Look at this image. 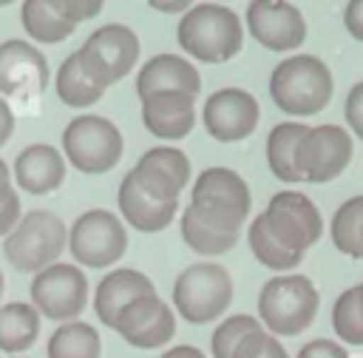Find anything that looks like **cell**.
<instances>
[{
	"label": "cell",
	"mask_w": 363,
	"mask_h": 358,
	"mask_svg": "<svg viewBox=\"0 0 363 358\" xmlns=\"http://www.w3.org/2000/svg\"><path fill=\"white\" fill-rule=\"evenodd\" d=\"M269 97L284 114L312 116L332 99V74L315 54H295L275 65Z\"/></svg>",
	"instance_id": "obj_1"
},
{
	"label": "cell",
	"mask_w": 363,
	"mask_h": 358,
	"mask_svg": "<svg viewBox=\"0 0 363 358\" xmlns=\"http://www.w3.org/2000/svg\"><path fill=\"white\" fill-rule=\"evenodd\" d=\"M241 43L244 28L238 14L218 3H199L187 9L179 23V45L204 63H224L235 57Z\"/></svg>",
	"instance_id": "obj_2"
},
{
	"label": "cell",
	"mask_w": 363,
	"mask_h": 358,
	"mask_svg": "<svg viewBox=\"0 0 363 358\" xmlns=\"http://www.w3.org/2000/svg\"><path fill=\"white\" fill-rule=\"evenodd\" d=\"M65 244H68V230L62 219L51 210H31L6 236L3 253L14 270L43 273L45 267L57 264V256L65 250Z\"/></svg>",
	"instance_id": "obj_3"
},
{
	"label": "cell",
	"mask_w": 363,
	"mask_h": 358,
	"mask_svg": "<svg viewBox=\"0 0 363 358\" xmlns=\"http://www.w3.org/2000/svg\"><path fill=\"white\" fill-rule=\"evenodd\" d=\"M199 219L218 230H238L250 213V188L230 168H207L193 185V202Z\"/></svg>",
	"instance_id": "obj_4"
},
{
	"label": "cell",
	"mask_w": 363,
	"mask_h": 358,
	"mask_svg": "<svg viewBox=\"0 0 363 358\" xmlns=\"http://www.w3.org/2000/svg\"><path fill=\"white\" fill-rule=\"evenodd\" d=\"M318 290L306 276H275L258 295L261 321L278 335L303 332L318 313Z\"/></svg>",
	"instance_id": "obj_5"
},
{
	"label": "cell",
	"mask_w": 363,
	"mask_h": 358,
	"mask_svg": "<svg viewBox=\"0 0 363 358\" xmlns=\"http://www.w3.org/2000/svg\"><path fill=\"white\" fill-rule=\"evenodd\" d=\"M233 301V278L221 264H190L173 284V304L190 324L221 318Z\"/></svg>",
	"instance_id": "obj_6"
},
{
	"label": "cell",
	"mask_w": 363,
	"mask_h": 358,
	"mask_svg": "<svg viewBox=\"0 0 363 358\" xmlns=\"http://www.w3.org/2000/svg\"><path fill=\"white\" fill-rule=\"evenodd\" d=\"M62 151L77 170L105 173L122 156V134L111 119L85 114L71 119L62 131Z\"/></svg>",
	"instance_id": "obj_7"
},
{
	"label": "cell",
	"mask_w": 363,
	"mask_h": 358,
	"mask_svg": "<svg viewBox=\"0 0 363 358\" xmlns=\"http://www.w3.org/2000/svg\"><path fill=\"white\" fill-rule=\"evenodd\" d=\"M82 68L88 71V77L99 85L108 88L116 80H122L139 57V37L133 28L122 26V23H108L102 28H96L82 48L77 51Z\"/></svg>",
	"instance_id": "obj_8"
},
{
	"label": "cell",
	"mask_w": 363,
	"mask_h": 358,
	"mask_svg": "<svg viewBox=\"0 0 363 358\" xmlns=\"http://www.w3.org/2000/svg\"><path fill=\"white\" fill-rule=\"evenodd\" d=\"M68 247L71 256L85 264V267H108L113 264L125 247H128V233L122 222L111 210H88L82 213L71 230H68Z\"/></svg>",
	"instance_id": "obj_9"
},
{
	"label": "cell",
	"mask_w": 363,
	"mask_h": 358,
	"mask_svg": "<svg viewBox=\"0 0 363 358\" xmlns=\"http://www.w3.org/2000/svg\"><path fill=\"white\" fill-rule=\"evenodd\" d=\"M31 301L37 313L51 321H71L85 310L88 301V278L74 264H51L31 281Z\"/></svg>",
	"instance_id": "obj_10"
},
{
	"label": "cell",
	"mask_w": 363,
	"mask_h": 358,
	"mask_svg": "<svg viewBox=\"0 0 363 358\" xmlns=\"http://www.w3.org/2000/svg\"><path fill=\"white\" fill-rule=\"evenodd\" d=\"M267 227L272 230L275 239H281L286 247L303 253L312 247L320 233H323V219L315 202L298 190H281L269 199L267 210L261 213Z\"/></svg>",
	"instance_id": "obj_11"
},
{
	"label": "cell",
	"mask_w": 363,
	"mask_h": 358,
	"mask_svg": "<svg viewBox=\"0 0 363 358\" xmlns=\"http://www.w3.org/2000/svg\"><path fill=\"white\" fill-rule=\"evenodd\" d=\"M352 159V139L340 125L309 128L298 145V173L303 182H329L346 170Z\"/></svg>",
	"instance_id": "obj_12"
},
{
	"label": "cell",
	"mask_w": 363,
	"mask_h": 358,
	"mask_svg": "<svg viewBox=\"0 0 363 358\" xmlns=\"http://www.w3.org/2000/svg\"><path fill=\"white\" fill-rule=\"evenodd\" d=\"M258 125V102L244 88H221L204 102V128L218 142H238Z\"/></svg>",
	"instance_id": "obj_13"
},
{
	"label": "cell",
	"mask_w": 363,
	"mask_h": 358,
	"mask_svg": "<svg viewBox=\"0 0 363 358\" xmlns=\"http://www.w3.org/2000/svg\"><path fill=\"white\" fill-rule=\"evenodd\" d=\"M113 330L130 344V347H142V349H153V347H162L173 338L176 332V318H173V310L153 293V295H142L136 301H130Z\"/></svg>",
	"instance_id": "obj_14"
},
{
	"label": "cell",
	"mask_w": 363,
	"mask_h": 358,
	"mask_svg": "<svg viewBox=\"0 0 363 358\" xmlns=\"http://www.w3.org/2000/svg\"><path fill=\"white\" fill-rule=\"evenodd\" d=\"M247 26H250V34L269 51L298 48L306 37L303 14L292 3L255 0L247 6Z\"/></svg>",
	"instance_id": "obj_15"
},
{
	"label": "cell",
	"mask_w": 363,
	"mask_h": 358,
	"mask_svg": "<svg viewBox=\"0 0 363 358\" xmlns=\"http://www.w3.org/2000/svg\"><path fill=\"white\" fill-rule=\"evenodd\" d=\"M48 85V63L26 40L0 43V91L11 97H37Z\"/></svg>",
	"instance_id": "obj_16"
},
{
	"label": "cell",
	"mask_w": 363,
	"mask_h": 358,
	"mask_svg": "<svg viewBox=\"0 0 363 358\" xmlns=\"http://www.w3.org/2000/svg\"><path fill=\"white\" fill-rule=\"evenodd\" d=\"M201 91V77L199 71L182 60L179 54H156L150 57L139 77H136V94L142 99L153 97V94H184V97H193Z\"/></svg>",
	"instance_id": "obj_17"
},
{
	"label": "cell",
	"mask_w": 363,
	"mask_h": 358,
	"mask_svg": "<svg viewBox=\"0 0 363 358\" xmlns=\"http://www.w3.org/2000/svg\"><path fill=\"white\" fill-rule=\"evenodd\" d=\"M14 179L28 193H37V196L51 193L65 179V159L54 145H45V142L28 145L14 159Z\"/></svg>",
	"instance_id": "obj_18"
},
{
	"label": "cell",
	"mask_w": 363,
	"mask_h": 358,
	"mask_svg": "<svg viewBox=\"0 0 363 358\" xmlns=\"http://www.w3.org/2000/svg\"><path fill=\"white\" fill-rule=\"evenodd\" d=\"M142 295H153V281L145 273H139V270L122 267V270L108 273L99 281L96 295H94V310H96V315H99L102 324L113 327L116 318H119V313L130 301H136Z\"/></svg>",
	"instance_id": "obj_19"
},
{
	"label": "cell",
	"mask_w": 363,
	"mask_h": 358,
	"mask_svg": "<svg viewBox=\"0 0 363 358\" xmlns=\"http://www.w3.org/2000/svg\"><path fill=\"white\" fill-rule=\"evenodd\" d=\"M142 122L159 139H182L196 122L193 97L184 94H153L142 99Z\"/></svg>",
	"instance_id": "obj_20"
},
{
	"label": "cell",
	"mask_w": 363,
	"mask_h": 358,
	"mask_svg": "<svg viewBox=\"0 0 363 358\" xmlns=\"http://www.w3.org/2000/svg\"><path fill=\"white\" fill-rule=\"evenodd\" d=\"M179 202H162L156 196H150L147 190H142V185L128 173L119 185V210L125 216V222L142 233H156L162 227H167L176 216Z\"/></svg>",
	"instance_id": "obj_21"
},
{
	"label": "cell",
	"mask_w": 363,
	"mask_h": 358,
	"mask_svg": "<svg viewBox=\"0 0 363 358\" xmlns=\"http://www.w3.org/2000/svg\"><path fill=\"white\" fill-rule=\"evenodd\" d=\"M306 131H309V125H303V122H281L269 131V136H267V165L281 182H303L301 173H298L295 156H298V145H301Z\"/></svg>",
	"instance_id": "obj_22"
},
{
	"label": "cell",
	"mask_w": 363,
	"mask_h": 358,
	"mask_svg": "<svg viewBox=\"0 0 363 358\" xmlns=\"http://www.w3.org/2000/svg\"><path fill=\"white\" fill-rule=\"evenodd\" d=\"M40 332V313L34 304L11 301L0 307V349L3 352H23L37 341Z\"/></svg>",
	"instance_id": "obj_23"
},
{
	"label": "cell",
	"mask_w": 363,
	"mask_h": 358,
	"mask_svg": "<svg viewBox=\"0 0 363 358\" xmlns=\"http://www.w3.org/2000/svg\"><path fill=\"white\" fill-rule=\"evenodd\" d=\"M102 91L105 88H99L88 77V71L82 68L77 51L62 60V65L57 71V94H60V99L65 105H71V108H88V105H94L102 97Z\"/></svg>",
	"instance_id": "obj_24"
},
{
	"label": "cell",
	"mask_w": 363,
	"mask_h": 358,
	"mask_svg": "<svg viewBox=\"0 0 363 358\" xmlns=\"http://www.w3.org/2000/svg\"><path fill=\"white\" fill-rule=\"evenodd\" d=\"M48 358H99V332L85 321H68L48 338Z\"/></svg>",
	"instance_id": "obj_25"
},
{
	"label": "cell",
	"mask_w": 363,
	"mask_h": 358,
	"mask_svg": "<svg viewBox=\"0 0 363 358\" xmlns=\"http://www.w3.org/2000/svg\"><path fill=\"white\" fill-rule=\"evenodd\" d=\"M20 17H23L26 31H28L34 40H40V43H60V40H65V37L77 28L74 23H68V20L54 9L51 0H28V3H23Z\"/></svg>",
	"instance_id": "obj_26"
},
{
	"label": "cell",
	"mask_w": 363,
	"mask_h": 358,
	"mask_svg": "<svg viewBox=\"0 0 363 358\" xmlns=\"http://www.w3.org/2000/svg\"><path fill=\"white\" fill-rule=\"evenodd\" d=\"M182 239L196 253L221 256V253H227L238 242V230H218V227L207 224L204 219H199L193 207H187L182 213Z\"/></svg>",
	"instance_id": "obj_27"
},
{
	"label": "cell",
	"mask_w": 363,
	"mask_h": 358,
	"mask_svg": "<svg viewBox=\"0 0 363 358\" xmlns=\"http://www.w3.org/2000/svg\"><path fill=\"white\" fill-rule=\"evenodd\" d=\"M250 250L269 270H292L303 259V253H298V250L286 247L281 239H275L272 230L267 227V222L261 216L252 219V224H250Z\"/></svg>",
	"instance_id": "obj_28"
},
{
	"label": "cell",
	"mask_w": 363,
	"mask_h": 358,
	"mask_svg": "<svg viewBox=\"0 0 363 358\" xmlns=\"http://www.w3.org/2000/svg\"><path fill=\"white\" fill-rule=\"evenodd\" d=\"M332 242L340 253L352 259H363V196H352L332 216Z\"/></svg>",
	"instance_id": "obj_29"
},
{
	"label": "cell",
	"mask_w": 363,
	"mask_h": 358,
	"mask_svg": "<svg viewBox=\"0 0 363 358\" xmlns=\"http://www.w3.org/2000/svg\"><path fill=\"white\" fill-rule=\"evenodd\" d=\"M332 327L346 344H363V284L349 287L332 307Z\"/></svg>",
	"instance_id": "obj_30"
},
{
	"label": "cell",
	"mask_w": 363,
	"mask_h": 358,
	"mask_svg": "<svg viewBox=\"0 0 363 358\" xmlns=\"http://www.w3.org/2000/svg\"><path fill=\"white\" fill-rule=\"evenodd\" d=\"M255 330H261V324L252 315H230L213 332V355L216 358H233L235 349H238V344L250 332H255Z\"/></svg>",
	"instance_id": "obj_31"
},
{
	"label": "cell",
	"mask_w": 363,
	"mask_h": 358,
	"mask_svg": "<svg viewBox=\"0 0 363 358\" xmlns=\"http://www.w3.org/2000/svg\"><path fill=\"white\" fill-rule=\"evenodd\" d=\"M130 176L142 185V190H147L150 196H156V199H162V202H179V193H182V188L164 173V170H159L153 162H147L145 156L136 162V168L130 170Z\"/></svg>",
	"instance_id": "obj_32"
},
{
	"label": "cell",
	"mask_w": 363,
	"mask_h": 358,
	"mask_svg": "<svg viewBox=\"0 0 363 358\" xmlns=\"http://www.w3.org/2000/svg\"><path fill=\"white\" fill-rule=\"evenodd\" d=\"M145 159L153 162L159 170H164L179 188L187 185V179H190V162H187V156H184L179 148H173V145H159V148H150V151L145 153Z\"/></svg>",
	"instance_id": "obj_33"
},
{
	"label": "cell",
	"mask_w": 363,
	"mask_h": 358,
	"mask_svg": "<svg viewBox=\"0 0 363 358\" xmlns=\"http://www.w3.org/2000/svg\"><path fill=\"white\" fill-rule=\"evenodd\" d=\"M20 222V196L11 188L9 179V165L0 159V236L11 233Z\"/></svg>",
	"instance_id": "obj_34"
},
{
	"label": "cell",
	"mask_w": 363,
	"mask_h": 358,
	"mask_svg": "<svg viewBox=\"0 0 363 358\" xmlns=\"http://www.w3.org/2000/svg\"><path fill=\"white\" fill-rule=\"evenodd\" d=\"M233 358H289V355H286V349H284L269 332L255 330V332H250V335L238 344V349H235Z\"/></svg>",
	"instance_id": "obj_35"
},
{
	"label": "cell",
	"mask_w": 363,
	"mask_h": 358,
	"mask_svg": "<svg viewBox=\"0 0 363 358\" xmlns=\"http://www.w3.org/2000/svg\"><path fill=\"white\" fill-rule=\"evenodd\" d=\"M51 3L74 26L82 23V20H91V17H96L102 11V3H96V0H51Z\"/></svg>",
	"instance_id": "obj_36"
},
{
	"label": "cell",
	"mask_w": 363,
	"mask_h": 358,
	"mask_svg": "<svg viewBox=\"0 0 363 358\" xmlns=\"http://www.w3.org/2000/svg\"><path fill=\"white\" fill-rule=\"evenodd\" d=\"M346 119H349L352 131L363 139V80L357 85H352V91L346 97Z\"/></svg>",
	"instance_id": "obj_37"
},
{
	"label": "cell",
	"mask_w": 363,
	"mask_h": 358,
	"mask_svg": "<svg viewBox=\"0 0 363 358\" xmlns=\"http://www.w3.org/2000/svg\"><path fill=\"white\" fill-rule=\"evenodd\" d=\"M298 358H349V355L340 344H335L329 338H315L298 352Z\"/></svg>",
	"instance_id": "obj_38"
},
{
	"label": "cell",
	"mask_w": 363,
	"mask_h": 358,
	"mask_svg": "<svg viewBox=\"0 0 363 358\" xmlns=\"http://www.w3.org/2000/svg\"><path fill=\"white\" fill-rule=\"evenodd\" d=\"M343 23H346V28H349L352 37L363 40V0H352V3L346 6Z\"/></svg>",
	"instance_id": "obj_39"
},
{
	"label": "cell",
	"mask_w": 363,
	"mask_h": 358,
	"mask_svg": "<svg viewBox=\"0 0 363 358\" xmlns=\"http://www.w3.org/2000/svg\"><path fill=\"white\" fill-rule=\"evenodd\" d=\"M11 131H14V114H11L9 102L0 97V145H6V139L11 136Z\"/></svg>",
	"instance_id": "obj_40"
},
{
	"label": "cell",
	"mask_w": 363,
	"mask_h": 358,
	"mask_svg": "<svg viewBox=\"0 0 363 358\" xmlns=\"http://www.w3.org/2000/svg\"><path fill=\"white\" fill-rule=\"evenodd\" d=\"M162 358H204V352H201V349H196V347H190V344H182V347L167 349Z\"/></svg>",
	"instance_id": "obj_41"
},
{
	"label": "cell",
	"mask_w": 363,
	"mask_h": 358,
	"mask_svg": "<svg viewBox=\"0 0 363 358\" xmlns=\"http://www.w3.org/2000/svg\"><path fill=\"white\" fill-rule=\"evenodd\" d=\"M156 11H164V14H176V11H184L187 14V3L184 0H156L150 3Z\"/></svg>",
	"instance_id": "obj_42"
},
{
	"label": "cell",
	"mask_w": 363,
	"mask_h": 358,
	"mask_svg": "<svg viewBox=\"0 0 363 358\" xmlns=\"http://www.w3.org/2000/svg\"><path fill=\"white\" fill-rule=\"evenodd\" d=\"M0 293H3V273H0Z\"/></svg>",
	"instance_id": "obj_43"
},
{
	"label": "cell",
	"mask_w": 363,
	"mask_h": 358,
	"mask_svg": "<svg viewBox=\"0 0 363 358\" xmlns=\"http://www.w3.org/2000/svg\"><path fill=\"white\" fill-rule=\"evenodd\" d=\"M360 247H363V242H360Z\"/></svg>",
	"instance_id": "obj_44"
}]
</instances>
